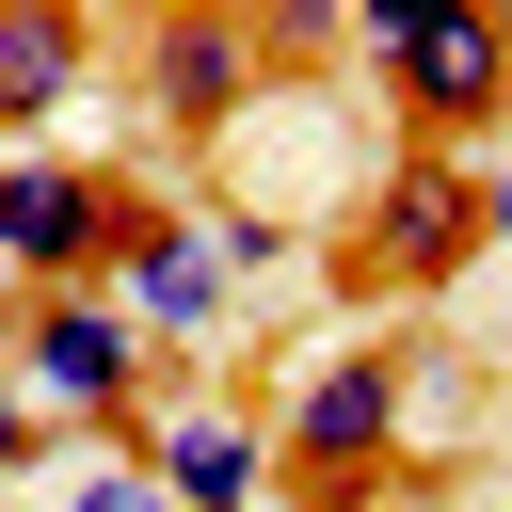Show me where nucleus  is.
Wrapping results in <instances>:
<instances>
[{"instance_id": "nucleus-12", "label": "nucleus", "mask_w": 512, "mask_h": 512, "mask_svg": "<svg viewBox=\"0 0 512 512\" xmlns=\"http://www.w3.org/2000/svg\"><path fill=\"white\" fill-rule=\"evenodd\" d=\"M480 256H512V160L480 176Z\"/></svg>"}, {"instance_id": "nucleus-11", "label": "nucleus", "mask_w": 512, "mask_h": 512, "mask_svg": "<svg viewBox=\"0 0 512 512\" xmlns=\"http://www.w3.org/2000/svg\"><path fill=\"white\" fill-rule=\"evenodd\" d=\"M32 448H48V416H32V384H16V368H0V496H16V480H32Z\"/></svg>"}, {"instance_id": "nucleus-4", "label": "nucleus", "mask_w": 512, "mask_h": 512, "mask_svg": "<svg viewBox=\"0 0 512 512\" xmlns=\"http://www.w3.org/2000/svg\"><path fill=\"white\" fill-rule=\"evenodd\" d=\"M112 304L144 320V352H192V336H224V320H240V256H224V224H208V208H160V192H128Z\"/></svg>"}, {"instance_id": "nucleus-5", "label": "nucleus", "mask_w": 512, "mask_h": 512, "mask_svg": "<svg viewBox=\"0 0 512 512\" xmlns=\"http://www.w3.org/2000/svg\"><path fill=\"white\" fill-rule=\"evenodd\" d=\"M464 256H480V176L432 160V144H400V160L352 192V272H368V288H448Z\"/></svg>"}, {"instance_id": "nucleus-13", "label": "nucleus", "mask_w": 512, "mask_h": 512, "mask_svg": "<svg viewBox=\"0 0 512 512\" xmlns=\"http://www.w3.org/2000/svg\"><path fill=\"white\" fill-rule=\"evenodd\" d=\"M0 240H16V160H0Z\"/></svg>"}, {"instance_id": "nucleus-2", "label": "nucleus", "mask_w": 512, "mask_h": 512, "mask_svg": "<svg viewBox=\"0 0 512 512\" xmlns=\"http://www.w3.org/2000/svg\"><path fill=\"white\" fill-rule=\"evenodd\" d=\"M0 368H16L32 416L80 432V448H144V416H160V384H144V320H128L112 288H32L16 336H0Z\"/></svg>"}, {"instance_id": "nucleus-10", "label": "nucleus", "mask_w": 512, "mask_h": 512, "mask_svg": "<svg viewBox=\"0 0 512 512\" xmlns=\"http://www.w3.org/2000/svg\"><path fill=\"white\" fill-rule=\"evenodd\" d=\"M64 512H176V496H160V464H144V448H96V464L64 480Z\"/></svg>"}, {"instance_id": "nucleus-1", "label": "nucleus", "mask_w": 512, "mask_h": 512, "mask_svg": "<svg viewBox=\"0 0 512 512\" xmlns=\"http://www.w3.org/2000/svg\"><path fill=\"white\" fill-rule=\"evenodd\" d=\"M352 48H368L384 112H400L432 160H464V128L512 112V16H480V0H368Z\"/></svg>"}, {"instance_id": "nucleus-7", "label": "nucleus", "mask_w": 512, "mask_h": 512, "mask_svg": "<svg viewBox=\"0 0 512 512\" xmlns=\"http://www.w3.org/2000/svg\"><path fill=\"white\" fill-rule=\"evenodd\" d=\"M256 80H272V64H256V16H208V0H192V16H160V32H144V112H160V128H192V144H208V128H240V112H256Z\"/></svg>"}, {"instance_id": "nucleus-9", "label": "nucleus", "mask_w": 512, "mask_h": 512, "mask_svg": "<svg viewBox=\"0 0 512 512\" xmlns=\"http://www.w3.org/2000/svg\"><path fill=\"white\" fill-rule=\"evenodd\" d=\"M80 80H96V16H64V0H0V128L64 112Z\"/></svg>"}, {"instance_id": "nucleus-6", "label": "nucleus", "mask_w": 512, "mask_h": 512, "mask_svg": "<svg viewBox=\"0 0 512 512\" xmlns=\"http://www.w3.org/2000/svg\"><path fill=\"white\" fill-rule=\"evenodd\" d=\"M112 240H128V176H96V160H16V272H32V288H112Z\"/></svg>"}, {"instance_id": "nucleus-3", "label": "nucleus", "mask_w": 512, "mask_h": 512, "mask_svg": "<svg viewBox=\"0 0 512 512\" xmlns=\"http://www.w3.org/2000/svg\"><path fill=\"white\" fill-rule=\"evenodd\" d=\"M400 416H416V368H400L384 336H336V352H304V368L272 384V480L352 496V480L400 464Z\"/></svg>"}, {"instance_id": "nucleus-8", "label": "nucleus", "mask_w": 512, "mask_h": 512, "mask_svg": "<svg viewBox=\"0 0 512 512\" xmlns=\"http://www.w3.org/2000/svg\"><path fill=\"white\" fill-rule=\"evenodd\" d=\"M144 464H160L176 512H256V480H272V416H240V400H160V416H144Z\"/></svg>"}]
</instances>
